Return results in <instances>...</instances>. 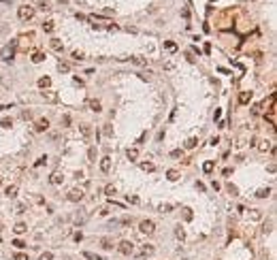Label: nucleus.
Here are the masks:
<instances>
[{
    "instance_id": "obj_22",
    "label": "nucleus",
    "mask_w": 277,
    "mask_h": 260,
    "mask_svg": "<svg viewBox=\"0 0 277 260\" xmlns=\"http://www.w3.org/2000/svg\"><path fill=\"white\" fill-rule=\"evenodd\" d=\"M164 49L166 51H177V45L173 41H164Z\"/></svg>"
},
{
    "instance_id": "obj_41",
    "label": "nucleus",
    "mask_w": 277,
    "mask_h": 260,
    "mask_svg": "<svg viewBox=\"0 0 277 260\" xmlns=\"http://www.w3.org/2000/svg\"><path fill=\"white\" fill-rule=\"evenodd\" d=\"M62 124H64V126H68V124H70V117H68V115H64V117H62Z\"/></svg>"
},
{
    "instance_id": "obj_20",
    "label": "nucleus",
    "mask_w": 277,
    "mask_h": 260,
    "mask_svg": "<svg viewBox=\"0 0 277 260\" xmlns=\"http://www.w3.org/2000/svg\"><path fill=\"white\" fill-rule=\"evenodd\" d=\"M196 145H198V139H196V137H192V139H188V143H185V149H194Z\"/></svg>"
},
{
    "instance_id": "obj_42",
    "label": "nucleus",
    "mask_w": 277,
    "mask_h": 260,
    "mask_svg": "<svg viewBox=\"0 0 277 260\" xmlns=\"http://www.w3.org/2000/svg\"><path fill=\"white\" fill-rule=\"evenodd\" d=\"M260 149H262V151H266V149H271V145H269V143H266V141H264V143H262V145H260Z\"/></svg>"
},
{
    "instance_id": "obj_35",
    "label": "nucleus",
    "mask_w": 277,
    "mask_h": 260,
    "mask_svg": "<svg viewBox=\"0 0 277 260\" xmlns=\"http://www.w3.org/2000/svg\"><path fill=\"white\" fill-rule=\"evenodd\" d=\"M13 245H15V247H19V249H21V247H26V243H24L21 239H15V241H13Z\"/></svg>"
},
{
    "instance_id": "obj_49",
    "label": "nucleus",
    "mask_w": 277,
    "mask_h": 260,
    "mask_svg": "<svg viewBox=\"0 0 277 260\" xmlns=\"http://www.w3.org/2000/svg\"><path fill=\"white\" fill-rule=\"evenodd\" d=\"M15 260H28V256H24V254H17V256H15Z\"/></svg>"
},
{
    "instance_id": "obj_39",
    "label": "nucleus",
    "mask_w": 277,
    "mask_h": 260,
    "mask_svg": "<svg viewBox=\"0 0 277 260\" xmlns=\"http://www.w3.org/2000/svg\"><path fill=\"white\" fill-rule=\"evenodd\" d=\"M171 156H173V158H179V156H181V149H175V151H171Z\"/></svg>"
},
{
    "instance_id": "obj_7",
    "label": "nucleus",
    "mask_w": 277,
    "mask_h": 260,
    "mask_svg": "<svg viewBox=\"0 0 277 260\" xmlns=\"http://www.w3.org/2000/svg\"><path fill=\"white\" fill-rule=\"evenodd\" d=\"M128 60L132 62V64H137V66H145V64H147V60L141 58V56H132V58H128Z\"/></svg>"
},
{
    "instance_id": "obj_8",
    "label": "nucleus",
    "mask_w": 277,
    "mask_h": 260,
    "mask_svg": "<svg viewBox=\"0 0 277 260\" xmlns=\"http://www.w3.org/2000/svg\"><path fill=\"white\" fill-rule=\"evenodd\" d=\"M249 100H252V92H241V96H239V102H241V105H247Z\"/></svg>"
},
{
    "instance_id": "obj_2",
    "label": "nucleus",
    "mask_w": 277,
    "mask_h": 260,
    "mask_svg": "<svg viewBox=\"0 0 277 260\" xmlns=\"http://www.w3.org/2000/svg\"><path fill=\"white\" fill-rule=\"evenodd\" d=\"M117 249H120V254L130 256L132 252H135V243H132V241H122V243L117 245Z\"/></svg>"
},
{
    "instance_id": "obj_51",
    "label": "nucleus",
    "mask_w": 277,
    "mask_h": 260,
    "mask_svg": "<svg viewBox=\"0 0 277 260\" xmlns=\"http://www.w3.org/2000/svg\"><path fill=\"white\" fill-rule=\"evenodd\" d=\"M0 226H2V224H0ZM0 230H2V228H0Z\"/></svg>"
},
{
    "instance_id": "obj_3",
    "label": "nucleus",
    "mask_w": 277,
    "mask_h": 260,
    "mask_svg": "<svg viewBox=\"0 0 277 260\" xmlns=\"http://www.w3.org/2000/svg\"><path fill=\"white\" fill-rule=\"evenodd\" d=\"M139 228H141V232H143V235H151V232L156 230V224L151 222V220H143V222L139 224Z\"/></svg>"
},
{
    "instance_id": "obj_11",
    "label": "nucleus",
    "mask_w": 277,
    "mask_h": 260,
    "mask_svg": "<svg viewBox=\"0 0 277 260\" xmlns=\"http://www.w3.org/2000/svg\"><path fill=\"white\" fill-rule=\"evenodd\" d=\"M47 128H49V120H39V122H37V130H39V132L47 130Z\"/></svg>"
},
{
    "instance_id": "obj_32",
    "label": "nucleus",
    "mask_w": 277,
    "mask_h": 260,
    "mask_svg": "<svg viewBox=\"0 0 277 260\" xmlns=\"http://www.w3.org/2000/svg\"><path fill=\"white\" fill-rule=\"evenodd\" d=\"M43 30H45V32H51V30H53V21H47V24H43Z\"/></svg>"
},
{
    "instance_id": "obj_31",
    "label": "nucleus",
    "mask_w": 277,
    "mask_h": 260,
    "mask_svg": "<svg viewBox=\"0 0 277 260\" xmlns=\"http://www.w3.org/2000/svg\"><path fill=\"white\" fill-rule=\"evenodd\" d=\"M102 247H105V249H111V247H113L111 239H102Z\"/></svg>"
},
{
    "instance_id": "obj_33",
    "label": "nucleus",
    "mask_w": 277,
    "mask_h": 260,
    "mask_svg": "<svg viewBox=\"0 0 277 260\" xmlns=\"http://www.w3.org/2000/svg\"><path fill=\"white\" fill-rule=\"evenodd\" d=\"M175 235H177V239H183V237H185V232L181 230V226H177V230H175Z\"/></svg>"
},
{
    "instance_id": "obj_24",
    "label": "nucleus",
    "mask_w": 277,
    "mask_h": 260,
    "mask_svg": "<svg viewBox=\"0 0 277 260\" xmlns=\"http://www.w3.org/2000/svg\"><path fill=\"white\" fill-rule=\"evenodd\" d=\"M43 60H45V53H34V56H32L34 64H39V62H43Z\"/></svg>"
},
{
    "instance_id": "obj_4",
    "label": "nucleus",
    "mask_w": 277,
    "mask_h": 260,
    "mask_svg": "<svg viewBox=\"0 0 277 260\" xmlns=\"http://www.w3.org/2000/svg\"><path fill=\"white\" fill-rule=\"evenodd\" d=\"M81 198H83V190H70V192H68V201L79 203Z\"/></svg>"
},
{
    "instance_id": "obj_1",
    "label": "nucleus",
    "mask_w": 277,
    "mask_h": 260,
    "mask_svg": "<svg viewBox=\"0 0 277 260\" xmlns=\"http://www.w3.org/2000/svg\"><path fill=\"white\" fill-rule=\"evenodd\" d=\"M17 15H19L21 21H28V19L34 17V9L32 6H19V9H17Z\"/></svg>"
},
{
    "instance_id": "obj_5",
    "label": "nucleus",
    "mask_w": 277,
    "mask_h": 260,
    "mask_svg": "<svg viewBox=\"0 0 277 260\" xmlns=\"http://www.w3.org/2000/svg\"><path fill=\"white\" fill-rule=\"evenodd\" d=\"M100 171H102V173H109V171H111V158H109V156H105V158L100 160Z\"/></svg>"
},
{
    "instance_id": "obj_34",
    "label": "nucleus",
    "mask_w": 277,
    "mask_h": 260,
    "mask_svg": "<svg viewBox=\"0 0 277 260\" xmlns=\"http://www.w3.org/2000/svg\"><path fill=\"white\" fill-rule=\"evenodd\" d=\"M105 194H109V196L115 194V186H107V188H105Z\"/></svg>"
},
{
    "instance_id": "obj_10",
    "label": "nucleus",
    "mask_w": 277,
    "mask_h": 260,
    "mask_svg": "<svg viewBox=\"0 0 277 260\" xmlns=\"http://www.w3.org/2000/svg\"><path fill=\"white\" fill-rule=\"evenodd\" d=\"M79 130H81V137H83V139H90V134H92V128L87 126V124H83V126H79Z\"/></svg>"
},
{
    "instance_id": "obj_17",
    "label": "nucleus",
    "mask_w": 277,
    "mask_h": 260,
    "mask_svg": "<svg viewBox=\"0 0 277 260\" xmlns=\"http://www.w3.org/2000/svg\"><path fill=\"white\" fill-rule=\"evenodd\" d=\"M4 194L9 196V198H13V196H17V186H9L6 190H4Z\"/></svg>"
},
{
    "instance_id": "obj_23",
    "label": "nucleus",
    "mask_w": 277,
    "mask_h": 260,
    "mask_svg": "<svg viewBox=\"0 0 277 260\" xmlns=\"http://www.w3.org/2000/svg\"><path fill=\"white\" fill-rule=\"evenodd\" d=\"M90 109L98 113V111H100V100H90Z\"/></svg>"
},
{
    "instance_id": "obj_47",
    "label": "nucleus",
    "mask_w": 277,
    "mask_h": 260,
    "mask_svg": "<svg viewBox=\"0 0 277 260\" xmlns=\"http://www.w3.org/2000/svg\"><path fill=\"white\" fill-rule=\"evenodd\" d=\"M26 211V205H17V213H24Z\"/></svg>"
},
{
    "instance_id": "obj_52",
    "label": "nucleus",
    "mask_w": 277,
    "mask_h": 260,
    "mask_svg": "<svg viewBox=\"0 0 277 260\" xmlns=\"http://www.w3.org/2000/svg\"><path fill=\"white\" fill-rule=\"evenodd\" d=\"M2 2H6V0H2Z\"/></svg>"
},
{
    "instance_id": "obj_43",
    "label": "nucleus",
    "mask_w": 277,
    "mask_h": 260,
    "mask_svg": "<svg viewBox=\"0 0 277 260\" xmlns=\"http://www.w3.org/2000/svg\"><path fill=\"white\" fill-rule=\"evenodd\" d=\"M77 19H79V21H87V17H85V15H81V13H77Z\"/></svg>"
},
{
    "instance_id": "obj_37",
    "label": "nucleus",
    "mask_w": 277,
    "mask_h": 260,
    "mask_svg": "<svg viewBox=\"0 0 277 260\" xmlns=\"http://www.w3.org/2000/svg\"><path fill=\"white\" fill-rule=\"evenodd\" d=\"M228 192H230L232 196H235V194H237L239 190H237V188H235V186H232V183H228Z\"/></svg>"
},
{
    "instance_id": "obj_14",
    "label": "nucleus",
    "mask_w": 277,
    "mask_h": 260,
    "mask_svg": "<svg viewBox=\"0 0 277 260\" xmlns=\"http://www.w3.org/2000/svg\"><path fill=\"white\" fill-rule=\"evenodd\" d=\"M147 254H154V245H143V247H141L139 256H147Z\"/></svg>"
},
{
    "instance_id": "obj_28",
    "label": "nucleus",
    "mask_w": 277,
    "mask_h": 260,
    "mask_svg": "<svg viewBox=\"0 0 277 260\" xmlns=\"http://www.w3.org/2000/svg\"><path fill=\"white\" fill-rule=\"evenodd\" d=\"M58 70H60V73H68L70 66H68V64H64V62H60V64H58Z\"/></svg>"
},
{
    "instance_id": "obj_26",
    "label": "nucleus",
    "mask_w": 277,
    "mask_h": 260,
    "mask_svg": "<svg viewBox=\"0 0 277 260\" xmlns=\"http://www.w3.org/2000/svg\"><path fill=\"white\" fill-rule=\"evenodd\" d=\"M49 181H51V183H62V175H60V173H53Z\"/></svg>"
},
{
    "instance_id": "obj_21",
    "label": "nucleus",
    "mask_w": 277,
    "mask_h": 260,
    "mask_svg": "<svg viewBox=\"0 0 277 260\" xmlns=\"http://www.w3.org/2000/svg\"><path fill=\"white\" fill-rule=\"evenodd\" d=\"M13 230L17 232V235H21V232H26V230H28V226H26L24 222H19V224H15V228H13Z\"/></svg>"
},
{
    "instance_id": "obj_38",
    "label": "nucleus",
    "mask_w": 277,
    "mask_h": 260,
    "mask_svg": "<svg viewBox=\"0 0 277 260\" xmlns=\"http://www.w3.org/2000/svg\"><path fill=\"white\" fill-rule=\"evenodd\" d=\"M128 203H132V205H137V203H139V196H128Z\"/></svg>"
},
{
    "instance_id": "obj_27",
    "label": "nucleus",
    "mask_w": 277,
    "mask_h": 260,
    "mask_svg": "<svg viewBox=\"0 0 277 260\" xmlns=\"http://www.w3.org/2000/svg\"><path fill=\"white\" fill-rule=\"evenodd\" d=\"M0 126H2V128H11V126H13V122H11V117H4L2 122H0Z\"/></svg>"
},
{
    "instance_id": "obj_46",
    "label": "nucleus",
    "mask_w": 277,
    "mask_h": 260,
    "mask_svg": "<svg viewBox=\"0 0 277 260\" xmlns=\"http://www.w3.org/2000/svg\"><path fill=\"white\" fill-rule=\"evenodd\" d=\"M196 190H200V192H205V186H203L200 181H196Z\"/></svg>"
},
{
    "instance_id": "obj_25",
    "label": "nucleus",
    "mask_w": 277,
    "mask_h": 260,
    "mask_svg": "<svg viewBox=\"0 0 277 260\" xmlns=\"http://www.w3.org/2000/svg\"><path fill=\"white\" fill-rule=\"evenodd\" d=\"M83 258H87V260H100V256L92 254V252H83Z\"/></svg>"
},
{
    "instance_id": "obj_6",
    "label": "nucleus",
    "mask_w": 277,
    "mask_h": 260,
    "mask_svg": "<svg viewBox=\"0 0 277 260\" xmlns=\"http://www.w3.org/2000/svg\"><path fill=\"white\" fill-rule=\"evenodd\" d=\"M43 98H45V100H49V102H56V100H58V94L51 92V90H47V92H43Z\"/></svg>"
},
{
    "instance_id": "obj_9",
    "label": "nucleus",
    "mask_w": 277,
    "mask_h": 260,
    "mask_svg": "<svg viewBox=\"0 0 277 260\" xmlns=\"http://www.w3.org/2000/svg\"><path fill=\"white\" fill-rule=\"evenodd\" d=\"M51 49L53 51H62V49H64V45H62L60 39H51Z\"/></svg>"
},
{
    "instance_id": "obj_18",
    "label": "nucleus",
    "mask_w": 277,
    "mask_h": 260,
    "mask_svg": "<svg viewBox=\"0 0 277 260\" xmlns=\"http://www.w3.org/2000/svg\"><path fill=\"white\" fill-rule=\"evenodd\" d=\"M49 85H51V79H49V77H41V79H39V87L45 90V87H49Z\"/></svg>"
},
{
    "instance_id": "obj_12",
    "label": "nucleus",
    "mask_w": 277,
    "mask_h": 260,
    "mask_svg": "<svg viewBox=\"0 0 277 260\" xmlns=\"http://www.w3.org/2000/svg\"><path fill=\"white\" fill-rule=\"evenodd\" d=\"M126 156H128V160H137V158H139V149H137V147H130V149L126 151Z\"/></svg>"
},
{
    "instance_id": "obj_13",
    "label": "nucleus",
    "mask_w": 277,
    "mask_h": 260,
    "mask_svg": "<svg viewBox=\"0 0 277 260\" xmlns=\"http://www.w3.org/2000/svg\"><path fill=\"white\" fill-rule=\"evenodd\" d=\"M213 168H215V162H213V160H207V162L203 164V171H205V173H211Z\"/></svg>"
},
{
    "instance_id": "obj_30",
    "label": "nucleus",
    "mask_w": 277,
    "mask_h": 260,
    "mask_svg": "<svg viewBox=\"0 0 277 260\" xmlns=\"http://www.w3.org/2000/svg\"><path fill=\"white\" fill-rule=\"evenodd\" d=\"M87 158H90V162H94V158H96V149L90 147V151H87Z\"/></svg>"
},
{
    "instance_id": "obj_40",
    "label": "nucleus",
    "mask_w": 277,
    "mask_h": 260,
    "mask_svg": "<svg viewBox=\"0 0 277 260\" xmlns=\"http://www.w3.org/2000/svg\"><path fill=\"white\" fill-rule=\"evenodd\" d=\"M105 134H107V137H111V134H113V130H111V126H105Z\"/></svg>"
},
{
    "instance_id": "obj_44",
    "label": "nucleus",
    "mask_w": 277,
    "mask_h": 260,
    "mask_svg": "<svg viewBox=\"0 0 277 260\" xmlns=\"http://www.w3.org/2000/svg\"><path fill=\"white\" fill-rule=\"evenodd\" d=\"M73 58H75V60H81V58H83V53H79V51H75V53H73Z\"/></svg>"
},
{
    "instance_id": "obj_15",
    "label": "nucleus",
    "mask_w": 277,
    "mask_h": 260,
    "mask_svg": "<svg viewBox=\"0 0 277 260\" xmlns=\"http://www.w3.org/2000/svg\"><path fill=\"white\" fill-rule=\"evenodd\" d=\"M166 177H168V181H177V179H179V171H175V168H171V171L166 173Z\"/></svg>"
},
{
    "instance_id": "obj_29",
    "label": "nucleus",
    "mask_w": 277,
    "mask_h": 260,
    "mask_svg": "<svg viewBox=\"0 0 277 260\" xmlns=\"http://www.w3.org/2000/svg\"><path fill=\"white\" fill-rule=\"evenodd\" d=\"M45 162H47V156H41V158L37 160V162H34V166H43Z\"/></svg>"
},
{
    "instance_id": "obj_19",
    "label": "nucleus",
    "mask_w": 277,
    "mask_h": 260,
    "mask_svg": "<svg viewBox=\"0 0 277 260\" xmlns=\"http://www.w3.org/2000/svg\"><path fill=\"white\" fill-rule=\"evenodd\" d=\"M269 194H271V190H269V188H260V190L256 192V196H258V198H266Z\"/></svg>"
},
{
    "instance_id": "obj_50",
    "label": "nucleus",
    "mask_w": 277,
    "mask_h": 260,
    "mask_svg": "<svg viewBox=\"0 0 277 260\" xmlns=\"http://www.w3.org/2000/svg\"><path fill=\"white\" fill-rule=\"evenodd\" d=\"M2 109H6V107H4V105H0V111H2Z\"/></svg>"
},
{
    "instance_id": "obj_36",
    "label": "nucleus",
    "mask_w": 277,
    "mask_h": 260,
    "mask_svg": "<svg viewBox=\"0 0 277 260\" xmlns=\"http://www.w3.org/2000/svg\"><path fill=\"white\" fill-rule=\"evenodd\" d=\"M41 260H53V254L51 252H45V254L41 256Z\"/></svg>"
},
{
    "instance_id": "obj_45",
    "label": "nucleus",
    "mask_w": 277,
    "mask_h": 260,
    "mask_svg": "<svg viewBox=\"0 0 277 260\" xmlns=\"http://www.w3.org/2000/svg\"><path fill=\"white\" fill-rule=\"evenodd\" d=\"M30 115H32L30 111H24V113H21V117H24V120H30Z\"/></svg>"
},
{
    "instance_id": "obj_48",
    "label": "nucleus",
    "mask_w": 277,
    "mask_h": 260,
    "mask_svg": "<svg viewBox=\"0 0 277 260\" xmlns=\"http://www.w3.org/2000/svg\"><path fill=\"white\" fill-rule=\"evenodd\" d=\"M173 207H171V205H164V207H162V213H168V211H171Z\"/></svg>"
},
{
    "instance_id": "obj_16",
    "label": "nucleus",
    "mask_w": 277,
    "mask_h": 260,
    "mask_svg": "<svg viewBox=\"0 0 277 260\" xmlns=\"http://www.w3.org/2000/svg\"><path fill=\"white\" fill-rule=\"evenodd\" d=\"M141 168L145 173H151V171H156V166H154V162H141Z\"/></svg>"
}]
</instances>
